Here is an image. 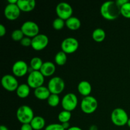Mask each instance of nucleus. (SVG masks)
Returning <instances> with one entry per match:
<instances>
[{"mask_svg":"<svg viewBox=\"0 0 130 130\" xmlns=\"http://www.w3.org/2000/svg\"><path fill=\"white\" fill-rule=\"evenodd\" d=\"M20 44L24 47L31 46L32 38H28V37H24V38L20 41Z\"/></svg>","mask_w":130,"mask_h":130,"instance_id":"obj_31","label":"nucleus"},{"mask_svg":"<svg viewBox=\"0 0 130 130\" xmlns=\"http://www.w3.org/2000/svg\"><path fill=\"white\" fill-rule=\"evenodd\" d=\"M27 85L30 88L36 89L43 85L44 81V77L40 71H34L29 73L27 79Z\"/></svg>","mask_w":130,"mask_h":130,"instance_id":"obj_7","label":"nucleus"},{"mask_svg":"<svg viewBox=\"0 0 130 130\" xmlns=\"http://www.w3.org/2000/svg\"><path fill=\"white\" fill-rule=\"evenodd\" d=\"M30 88L27 84H21L16 90L17 95L20 99H25L30 94Z\"/></svg>","mask_w":130,"mask_h":130,"instance_id":"obj_21","label":"nucleus"},{"mask_svg":"<svg viewBox=\"0 0 130 130\" xmlns=\"http://www.w3.org/2000/svg\"><path fill=\"white\" fill-rule=\"evenodd\" d=\"M110 118L113 124L117 126H123L126 125L129 119L127 112L122 108L114 109L111 113Z\"/></svg>","mask_w":130,"mask_h":130,"instance_id":"obj_3","label":"nucleus"},{"mask_svg":"<svg viewBox=\"0 0 130 130\" xmlns=\"http://www.w3.org/2000/svg\"><path fill=\"white\" fill-rule=\"evenodd\" d=\"M30 124L34 130H41L45 128L46 121L43 117L36 116L34 117Z\"/></svg>","mask_w":130,"mask_h":130,"instance_id":"obj_19","label":"nucleus"},{"mask_svg":"<svg viewBox=\"0 0 130 130\" xmlns=\"http://www.w3.org/2000/svg\"><path fill=\"white\" fill-rule=\"evenodd\" d=\"M22 31L25 37L33 38L39 34V28L38 24L33 21L28 20L22 25Z\"/></svg>","mask_w":130,"mask_h":130,"instance_id":"obj_9","label":"nucleus"},{"mask_svg":"<svg viewBox=\"0 0 130 130\" xmlns=\"http://www.w3.org/2000/svg\"><path fill=\"white\" fill-rule=\"evenodd\" d=\"M97 108L98 101L94 96L90 95L83 99L81 102V109L85 114H93Z\"/></svg>","mask_w":130,"mask_h":130,"instance_id":"obj_4","label":"nucleus"},{"mask_svg":"<svg viewBox=\"0 0 130 130\" xmlns=\"http://www.w3.org/2000/svg\"><path fill=\"white\" fill-rule=\"evenodd\" d=\"M11 39L14 41H20L24 38V34L21 29H15L11 33Z\"/></svg>","mask_w":130,"mask_h":130,"instance_id":"obj_27","label":"nucleus"},{"mask_svg":"<svg viewBox=\"0 0 130 130\" xmlns=\"http://www.w3.org/2000/svg\"><path fill=\"white\" fill-rule=\"evenodd\" d=\"M49 39L46 34H39L32 38L31 47L35 51H41L48 46Z\"/></svg>","mask_w":130,"mask_h":130,"instance_id":"obj_12","label":"nucleus"},{"mask_svg":"<svg viewBox=\"0 0 130 130\" xmlns=\"http://www.w3.org/2000/svg\"><path fill=\"white\" fill-rule=\"evenodd\" d=\"M65 25H66V21L58 17L55 19L53 22V29L57 30H59L62 29Z\"/></svg>","mask_w":130,"mask_h":130,"instance_id":"obj_29","label":"nucleus"},{"mask_svg":"<svg viewBox=\"0 0 130 130\" xmlns=\"http://www.w3.org/2000/svg\"><path fill=\"white\" fill-rule=\"evenodd\" d=\"M18 0H8V4H11V5H15V4H17Z\"/></svg>","mask_w":130,"mask_h":130,"instance_id":"obj_37","label":"nucleus"},{"mask_svg":"<svg viewBox=\"0 0 130 130\" xmlns=\"http://www.w3.org/2000/svg\"><path fill=\"white\" fill-rule=\"evenodd\" d=\"M79 48V42L76 38L69 37L66 38L61 43V49L66 54L75 53Z\"/></svg>","mask_w":130,"mask_h":130,"instance_id":"obj_10","label":"nucleus"},{"mask_svg":"<svg viewBox=\"0 0 130 130\" xmlns=\"http://www.w3.org/2000/svg\"><path fill=\"white\" fill-rule=\"evenodd\" d=\"M66 86V83L63 79L58 76L53 77L50 79L48 83V88L51 94L59 95L63 92Z\"/></svg>","mask_w":130,"mask_h":130,"instance_id":"obj_5","label":"nucleus"},{"mask_svg":"<svg viewBox=\"0 0 130 130\" xmlns=\"http://www.w3.org/2000/svg\"><path fill=\"white\" fill-rule=\"evenodd\" d=\"M48 104L52 107H56L59 105L60 102V99L58 95L55 94H51L50 96L47 100Z\"/></svg>","mask_w":130,"mask_h":130,"instance_id":"obj_26","label":"nucleus"},{"mask_svg":"<svg viewBox=\"0 0 130 130\" xmlns=\"http://www.w3.org/2000/svg\"><path fill=\"white\" fill-rule=\"evenodd\" d=\"M41 73L44 76V77H50L54 74L56 71V66L53 62L48 61L43 63L40 71Z\"/></svg>","mask_w":130,"mask_h":130,"instance_id":"obj_16","label":"nucleus"},{"mask_svg":"<svg viewBox=\"0 0 130 130\" xmlns=\"http://www.w3.org/2000/svg\"><path fill=\"white\" fill-rule=\"evenodd\" d=\"M20 8L18 6L17 4L11 5L8 4L4 10L5 17L9 20H15L20 17Z\"/></svg>","mask_w":130,"mask_h":130,"instance_id":"obj_13","label":"nucleus"},{"mask_svg":"<svg viewBox=\"0 0 130 130\" xmlns=\"http://www.w3.org/2000/svg\"><path fill=\"white\" fill-rule=\"evenodd\" d=\"M12 72L14 76L21 77L26 75L29 71V66L24 60H18L12 66Z\"/></svg>","mask_w":130,"mask_h":130,"instance_id":"obj_14","label":"nucleus"},{"mask_svg":"<svg viewBox=\"0 0 130 130\" xmlns=\"http://www.w3.org/2000/svg\"><path fill=\"white\" fill-rule=\"evenodd\" d=\"M0 130H8V128L6 126L1 125V126H0Z\"/></svg>","mask_w":130,"mask_h":130,"instance_id":"obj_39","label":"nucleus"},{"mask_svg":"<svg viewBox=\"0 0 130 130\" xmlns=\"http://www.w3.org/2000/svg\"><path fill=\"white\" fill-rule=\"evenodd\" d=\"M89 130H98V128L96 126L92 125L90 127V129H89Z\"/></svg>","mask_w":130,"mask_h":130,"instance_id":"obj_38","label":"nucleus"},{"mask_svg":"<svg viewBox=\"0 0 130 130\" xmlns=\"http://www.w3.org/2000/svg\"><path fill=\"white\" fill-rule=\"evenodd\" d=\"M121 15L126 19H130V2L128 1L126 3L121 7Z\"/></svg>","mask_w":130,"mask_h":130,"instance_id":"obj_28","label":"nucleus"},{"mask_svg":"<svg viewBox=\"0 0 130 130\" xmlns=\"http://www.w3.org/2000/svg\"><path fill=\"white\" fill-rule=\"evenodd\" d=\"M43 63V60L39 57H33L30 61V67L34 71H40Z\"/></svg>","mask_w":130,"mask_h":130,"instance_id":"obj_24","label":"nucleus"},{"mask_svg":"<svg viewBox=\"0 0 130 130\" xmlns=\"http://www.w3.org/2000/svg\"><path fill=\"white\" fill-rule=\"evenodd\" d=\"M66 25L69 29L71 30H76L80 28L81 22L78 18L76 17H71L66 20Z\"/></svg>","mask_w":130,"mask_h":130,"instance_id":"obj_20","label":"nucleus"},{"mask_svg":"<svg viewBox=\"0 0 130 130\" xmlns=\"http://www.w3.org/2000/svg\"><path fill=\"white\" fill-rule=\"evenodd\" d=\"M6 27L3 24H0V36L3 37L6 34Z\"/></svg>","mask_w":130,"mask_h":130,"instance_id":"obj_33","label":"nucleus"},{"mask_svg":"<svg viewBox=\"0 0 130 130\" xmlns=\"http://www.w3.org/2000/svg\"><path fill=\"white\" fill-rule=\"evenodd\" d=\"M61 104L63 110L72 112L75 110L78 104V99L77 96L73 93H69L62 98Z\"/></svg>","mask_w":130,"mask_h":130,"instance_id":"obj_6","label":"nucleus"},{"mask_svg":"<svg viewBox=\"0 0 130 130\" xmlns=\"http://www.w3.org/2000/svg\"><path fill=\"white\" fill-rule=\"evenodd\" d=\"M20 130H34L30 124H23L20 127Z\"/></svg>","mask_w":130,"mask_h":130,"instance_id":"obj_32","label":"nucleus"},{"mask_svg":"<svg viewBox=\"0 0 130 130\" xmlns=\"http://www.w3.org/2000/svg\"><path fill=\"white\" fill-rule=\"evenodd\" d=\"M18 121L22 124H29L34 118V112L30 107L24 105L18 108L16 112Z\"/></svg>","mask_w":130,"mask_h":130,"instance_id":"obj_2","label":"nucleus"},{"mask_svg":"<svg viewBox=\"0 0 130 130\" xmlns=\"http://www.w3.org/2000/svg\"><path fill=\"white\" fill-rule=\"evenodd\" d=\"M129 73H130V70H129Z\"/></svg>","mask_w":130,"mask_h":130,"instance_id":"obj_41","label":"nucleus"},{"mask_svg":"<svg viewBox=\"0 0 130 130\" xmlns=\"http://www.w3.org/2000/svg\"><path fill=\"white\" fill-rule=\"evenodd\" d=\"M34 95L35 97L39 100H48L49 96H50L51 93L48 87L42 86L34 90Z\"/></svg>","mask_w":130,"mask_h":130,"instance_id":"obj_17","label":"nucleus"},{"mask_svg":"<svg viewBox=\"0 0 130 130\" xmlns=\"http://www.w3.org/2000/svg\"><path fill=\"white\" fill-rule=\"evenodd\" d=\"M106 37V34L104 29L97 28L95 29L92 32V38L96 43H101L104 41Z\"/></svg>","mask_w":130,"mask_h":130,"instance_id":"obj_22","label":"nucleus"},{"mask_svg":"<svg viewBox=\"0 0 130 130\" xmlns=\"http://www.w3.org/2000/svg\"><path fill=\"white\" fill-rule=\"evenodd\" d=\"M67 130H83V129L78 126H71V128H69Z\"/></svg>","mask_w":130,"mask_h":130,"instance_id":"obj_36","label":"nucleus"},{"mask_svg":"<svg viewBox=\"0 0 130 130\" xmlns=\"http://www.w3.org/2000/svg\"><path fill=\"white\" fill-rule=\"evenodd\" d=\"M56 13L60 19L63 20H67L72 17L73 10L69 4L66 2H61L56 6Z\"/></svg>","mask_w":130,"mask_h":130,"instance_id":"obj_8","label":"nucleus"},{"mask_svg":"<svg viewBox=\"0 0 130 130\" xmlns=\"http://www.w3.org/2000/svg\"><path fill=\"white\" fill-rule=\"evenodd\" d=\"M44 130H65V129L63 128L62 124L53 123L46 126L44 128Z\"/></svg>","mask_w":130,"mask_h":130,"instance_id":"obj_30","label":"nucleus"},{"mask_svg":"<svg viewBox=\"0 0 130 130\" xmlns=\"http://www.w3.org/2000/svg\"><path fill=\"white\" fill-rule=\"evenodd\" d=\"M1 83L3 88L10 92L16 91L19 86L15 76L11 74H6L3 76Z\"/></svg>","mask_w":130,"mask_h":130,"instance_id":"obj_11","label":"nucleus"},{"mask_svg":"<svg viewBox=\"0 0 130 130\" xmlns=\"http://www.w3.org/2000/svg\"><path fill=\"white\" fill-rule=\"evenodd\" d=\"M127 125L128 126V127L130 128V118H129V119H128V123H127Z\"/></svg>","mask_w":130,"mask_h":130,"instance_id":"obj_40","label":"nucleus"},{"mask_svg":"<svg viewBox=\"0 0 130 130\" xmlns=\"http://www.w3.org/2000/svg\"><path fill=\"white\" fill-rule=\"evenodd\" d=\"M71 117H72L71 112L63 110L58 114V119L60 122V124H62V123L69 122L71 119Z\"/></svg>","mask_w":130,"mask_h":130,"instance_id":"obj_25","label":"nucleus"},{"mask_svg":"<svg viewBox=\"0 0 130 130\" xmlns=\"http://www.w3.org/2000/svg\"><path fill=\"white\" fill-rule=\"evenodd\" d=\"M128 1H129L128 0H117V1H116V2L118 4V6L121 8L123 5H124V4L126 3Z\"/></svg>","mask_w":130,"mask_h":130,"instance_id":"obj_34","label":"nucleus"},{"mask_svg":"<svg viewBox=\"0 0 130 130\" xmlns=\"http://www.w3.org/2000/svg\"><path fill=\"white\" fill-rule=\"evenodd\" d=\"M77 90L79 94L85 96H90L92 91L91 85L87 81H82L78 84Z\"/></svg>","mask_w":130,"mask_h":130,"instance_id":"obj_18","label":"nucleus"},{"mask_svg":"<svg viewBox=\"0 0 130 130\" xmlns=\"http://www.w3.org/2000/svg\"><path fill=\"white\" fill-rule=\"evenodd\" d=\"M67 60V54L63 52L60 51L58 52L55 56V62L58 66H64Z\"/></svg>","mask_w":130,"mask_h":130,"instance_id":"obj_23","label":"nucleus"},{"mask_svg":"<svg viewBox=\"0 0 130 130\" xmlns=\"http://www.w3.org/2000/svg\"><path fill=\"white\" fill-rule=\"evenodd\" d=\"M17 5L20 11L23 12H30L36 7L34 0H18Z\"/></svg>","mask_w":130,"mask_h":130,"instance_id":"obj_15","label":"nucleus"},{"mask_svg":"<svg viewBox=\"0 0 130 130\" xmlns=\"http://www.w3.org/2000/svg\"><path fill=\"white\" fill-rule=\"evenodd\" d=\"M62 126H63V128L65 129V130H67L69 128H71V126H70V124L69 122H67V123H62Z\"/></svg>","mask_w":130,"mask_h":130,"instance_id":"obj_35","label":"nucleus"},{"mask_svg":"<svg viewBox=\"0 0 130 130\" xmlns=\"http://www.w3.org/2000/svg\"><path fill=\"white\" fill-rule=\"evenodd\" d=\"M100 14L107 20H114L121 15V8L116 1H106L100 7Z\"/></svg>","mask_w":130,"mask_h":130,"instance_id":"obj_1","label":"nucleus"}]
</instances>
